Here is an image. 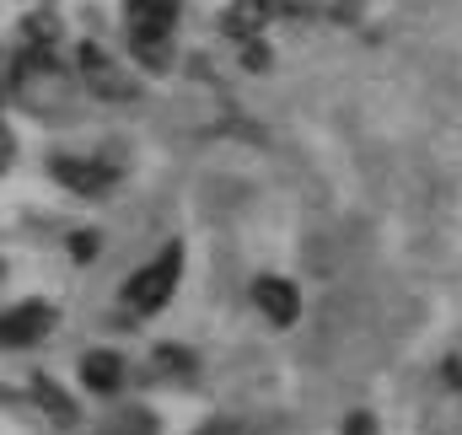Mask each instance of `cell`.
Listing matches in <instances>:
<instances>
[{
    "instance_id": "obj_1",
    "label": "cell",
    "mask_w": 462,
    "mask_h": 435,
    "mask_svg": "<svg viewBox=\"0 0 462 435\" xmlns=\"http://www.w3.org/2000/svg\"><path fill=\"white\" fill-rule=\"evenodd\" d=\"M178 280H183V242H167L156 258H145L129 280H124V312H134V318H151V312H162L167 301H172V291H178Z\"/></svg>"
},
{
    "instance_id": "obj_8",
    "label": "cell",
    "mask_w": 462,
    "mask_h": 435,
    "mask_svg": "<svg viewBox=\"0 0 462 435\" xmlns=\"http://www.w3.org/2000/svg\"><path fill=\"white\" fill-rule=\"evenodd\" d=\"M81 76H87V81H92V92H97V97H108V103L134 97V81L118 70L114 60L97 49V43H81Z\"/></svg>"
},
{
    "instance_id": "obj_4",
    "label": "cell",
    "mask_w": 462,
    "mask_h": 435,
    "mask_svg": "<svg viewBox=\"0 0 462 435\" xmlns=\"http://www.w3.org/2000/svg\"><path fill=\"white\" fill-rule=\"evenodd\" d=\"M307 5L301 0H231L226 11H221V32L236 38V43H253L269 22H280V16H301Z\"/></svg>"
},
{
    "instance_id": "obj_17",
    "label": "cell",
    "mask_w": 462,
    "mask_h": 435,
    "mask_svg": "<svg viewBox=\"0 0 462 435\" xmlns=\"http://www.w3.org/2000/svg\"><path fill=\"white\" fill-rule=\"evenodd\" d=\"M11 156H16V145H11V129H5V124H0V167H5V162H11Z\"/></svg>"
},
{
    "instance_id": "obj_13",
    "label": "cell",
    "mask_w": 462,
    "mask_h": 435,
    "mask_svg": "<svg viewBox=\"0 0 462 435\" xmlns=\"http://www.w3.org/2000/svg\"><path fill=\"white\" fill-rule=\"evenodd\" d=\"M97 247H103V236H97V231H76V236H70L76 264H92V253H97Z\"/></svg>"
},
{
    "instance_id": "obj_14",
    "label": "cell",
    "mask_w": 462,
    "mask_h": 435,
    "mask_svg": "<svg viewBox=\"0 0 462 435\" xmlns=\"http://www.w3.org/2000/svg\"><path fill=\"white\" fill-rule=\"evenodd\" d=\"M441 382H447L452 393H462V344L447 355V366H441Z\"/></svg>"
},
{
    "instance_id": "obj_7",
    "label": "cell",
    "mask_w": 462,
    "mask_h": 435,
    "mask_svg": "<svg viewBox=\"0 0 462 435\" xmlns=\"http://www.w3.org/2000/svg\"><path fill=\"white\" fill-rule=\"evenodd\" d=\"M253 301H258V312H263L274 328H291L296 318H301V291H296L291 280H280V274L253 280Z\"/></svg>"
},
{
    "instance_id": "obj_10",
    "label": "cell",
    "mask_w": 462,
    "mask_h": 435,
    "mask_svg": "<svg viewBox=\"0 0 462 435\" xmlns=\"http://www.w3.org/2000/svg\"><path fill=\"white\" fill-rule=\"evenodd\" d=\"M32 398H38V409H43L60 430H70V425H76V403L65 398V387H60L54 376H32Z\"/></svg>"
},
{
    "instance_id": "obj_9",
    "label": "cell",
    "mask_w": 462,
    "mask_h": 435,
    "mask_svg": "<svg viewBox=\"0 0 462 435\" xmlns=\"http://www.w3.org/2000/svg\"><path fill=\"white\" fill-rule=\"evenodd\" d=\"M81 387L87 393H118L124 387V360H118L114 349H92L81 360Z\"/></svg>"
},
{
    "instance_id": "obj_11",
    "label": "cell",
    "mask_w": 462,
    "mask_h": 435,
    "mask_svg": "<svg viewBox=\"0 0 462 435\" xmlns=\"http://www.w3.org/2000/svg\"><path fill=\"white\" fill-rule=\"evenodd\" d=\"M103 435H156V414L151 409H118L103 425Z\"/></svg>"
},
{
    "instance_id": "obj_3",
    "label": "cell",
    "mask_w": 462,
    "mask_h": 435,
    "mask_svg": "<svg viewBox=\"0 0 462 435\" xmlns=\"http://www.w3.org/2000/svg\"><path fill=\"white\" fill-rule=\"evenodd\" d=\"M60 87H65V76H60L54 54H43V49L22 54V65H16V76H11V97H16L22 108L49 113V103H60Z\"/></svg>"
},
{
    "instance_id": "obj_15",
    "label": "cell",
    "mask_w": 462,
    "mask_h": 435,
    "mask_svg": "<svg viewBox=\"0 0 462 435\" xmlns=\"http://www.w3.org/2000/svg\"><path fill=\"white\" fill-rule=\"evenodd\" d=\"M194 435H253L247 425H236V420H210V425H199Z\"/></svg>"
},
{
    "instance_id": "obj_6",
    "label": "cell",
    "mask_w": 462,
    "mask_h": 435,
    "mask_svg": "<svg viewBox=\"0 0 462 435\" xmlns=\"http://www.w3.org/2000/svg\"><path fill=\"white\" fill-rule=\"evenodd\" d=\"M49 172L54 183H65L70 194H108L118 183V167L114 162H92V156H49Z\"/></svg>"
},
{
    "instance_id": "obj_5",
    "label": "cell",
    "mask_w": 462,
    "mask_h": 435,
    "mask_svg": "<svg viewBox=\"0 0 462 435\" xmlns=\"http://www.w3.org/2000/svg\"><path fill=\"white\" fill-rule=\"evenodd\" d=\"M60 323V312L49 307V301H16L11 312H0V349H32V344H43L49 333Z\"/></svg>"
},
{
    "instance_id": "obj_2",
    "label": "cell",
    "mask_w": 462,
    "mask_h": 435,
    "mask_svg": "<svg viewBox=\"0 0 462 435\" xmlns=\"http://www.w3.org/2000/svg\"><path fill=\"white\" fill-rule=\"evenodd\" d=\"M183 0H124V27H129V49L151 65V70H167L172 54H167V38H172V22H178Z\"/></svg>"
},
{
    "instance_id": "obj_12",
    "label": "cell",
    "mask_w": 462,
    "mask_h": 435,
    "mask_svg": "<svg viewBox=\"0 0 462 435\" xmlns=\"http://www.w3.org/2000/svg\"><path fill=\"white\" fill-rule=\"evenodd\" d=\"M156 371H167V376H189V371H194V355L178 349V344H162V349H156Z\"/></svg>"
},
{
    "instance_id": "obj_16",
    "label": "cell",
    "mask_w": 462,
    "mask_h": 435,
    "mask_svg": "<svg viewBox=\"0 0 462 435\" xmlns=\"http://www.w3.org/2000/svg\"><path fill=\"white\" fill-rule=\"evenodd\" d=\"M345 435H376V420H371L365 409H355V414L345 420Z\"/></svg>"
}]
</instances>
